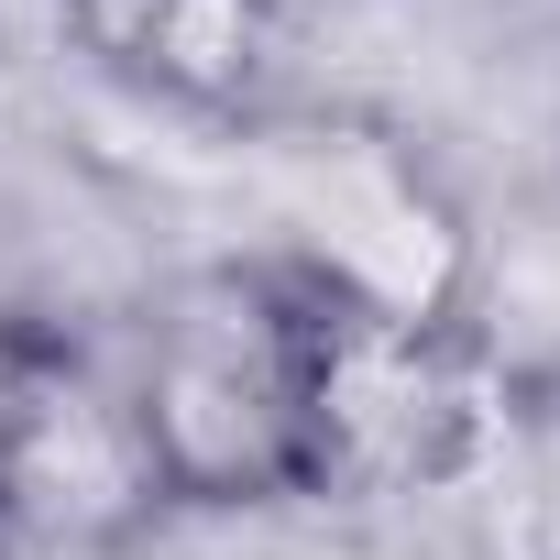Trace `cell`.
I'll list each match as a JSON object with an SVG mask.
<instances>
[{
  "instance_id": "cell-1",
  "label": "cell",
  "mask_w": 560,
  "mask_h": 560,
  "mask_svg": "<svg viewBox=\"0 0 560 560\" xmlns=\"http://www.w3.org/2000/svg\"><path fill=\"white\" fill-rule=\"evenodd\" d=\"M121 385L165 472V505L308 494V275L298 264L176 275Z\"/></svg>"
},
{
  "instance_id": "cell-2",
  "label": "cell",
  "mask_w": 560,
  "mask_h": 560,
  "mask_svg": "<svg viewBox=\"0 0 560 560\" xmlns=\"http://www.w3.org/2000/svg\"><path fill=\"white\" fill-rule=\"evenodd\" d=\"M516 396L462 319H374L308 287V494H462Z\"/></svg>"
},
{
  "instance_id": "cell-3",
  "label": "cell",
  "mask_w": 560,
  "mask_h": 560,
  "mask_svg": "<svg viewBox=\"0 0 560 560\" xmlns=\"http://www.w3.org/2000/svg\"><path fill=\"white\" fill-rule=\"evenodd\" d=\"M275 209H287L298 275L319 298L374 308V319H462V298H472V231H462L451 187L407 143H385L363 121L298 132L287 176H275Z\"/></svg>"
},
{
  "instance_id": "cell-4",
  "label": "cell",
  "mask_w": 560,
  "mask_h": 560,
  "mask_svg": "<svg viewBox=\"0 0 560 560\" xmlns=\"http://www.w3.org/2000/svg\"><path fill=\"white\" fill-rule=\"evenodd\" d=\"M154 505H165V472L143 451L132 385L78 352H45L12 440H0V527L34 549H110Z\"/></svg>"
},
{
  "instance_id": "cell-5",
  "label": "cell",
  "mask_w": 560,
  "mask_h": 560,
  "mask_svg": "<svg viewBox=\"0 0 560 560\" xmlns=\"http://www.w3.org/2000/svg\"><path fill=\"white\" fill-rule=\"evenodd\" d=\"M287 67V12L275 0H176V12L143 34L132 78H154L187 110H253Z\"/></svg>"
},
{
  "instance_id": "cell-6",
  "label": "cell",
  "mask_w": 560,
  "mask_h": 560,
  "mask_svg": "<svg viewBox=\"0 0 560 560\" xmlns=\"http://www.w3.org/2000/svg\"><path fill=\"white\" fill-rule=\"evenodd\" d=\"M462 494L483 560H560V407H516Z\"/></svg>"
},
{
  "instance_id": "cell-7",
  "label": "cell",
  "mask_w": 560,
  "mask_h": 560,
  "mask_svg": "<svg viewBox=\"0 0 560 560\" xmlns=\"http://www.w3.org/2000/svg\"><path fill=\"white\" fill-rule=\"evenodd\" d=\"M176 12V0H67V34L89 45V56H110V67H132L143 56V34Z\"/></svg>"
},
{
  "instance_id": "cell-8",
  "label": "cell",
  "mask_w": 560,
  "mask_h": 560,
  "mask_svg": "<svg viewBox=\"0 0 560 560\" xmlns=\"http://www.w3.org/2000/svg\"><path fill=\"white\" fill-rule=\"evenodd\" d=\"M56 341L45 330H23V319H0V440H12V418H23V385H34V363H45Z\"/></svg>"
}]
</instances>
